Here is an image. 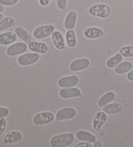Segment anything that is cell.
<instances>
[{"mask_svg": "<svg viewBox=\"0 0 133 147\" xmlns=\"http://www.w3.org/2000/svg\"><path fill=\"white\" fill-rule=\"evenodd\" d=\"M23 139L22 134L19 131L13 130L7 133L3 138V142L5 144H11L18 143Z\"/></svg>", "mask_w": 133, "mask_h": 147, "instance_id": "15", "label": "cell"}, {"mask_svg": "<svg viewBox=\"0 0 133 147\" xmlns=\"http://www.w3.org/2000/svg\"><path fill=\"white\" fill-rule=\"evenodd\" d=\"M54 31V25L51 24L43 25L35 28L33 32V34L36 39L41 40L46 38L52 36Z\"/></svg>", "mask_w": 133, "mask_h": 147, "instance_id": "5", "label": "cell"}, {"mask_svg": "<svg viewBox=\"0 0 133 147\" xmlns=\"http://www.w3.org/2000/svg\"><path fill=\"white\" fill-rule=\"evenodd\" d=\"M51 1L52 0H38V2L41 6L45 7L50 3Z\"/></svg>", "mask_w": 133, "mask_h": 147, "instance_id": "32", "label": "cell"}, {"mask_svg": "<svg viewBox=\"0 0 133 147\" xmlns=\"http://www.w3.org/2000/svg\"><path fill=\"white\" fill-rule=\"evenodd\" d=\"M28 49L31 51L42 55L48 52V45L42 42L31 41L28 44Z\"/></svg>", "mask_w": 133, "mask_h": 147, "instance_id": "13", "label": "cell"}, {"mask_svg": "<svg viewBox=\"0 0 133 147\" xmlns=\"http://www.w3.org/2000/svg\"><path fill=\"white\" fill-rule=\"evenodd\" d=\"M28 49V44L24 42L14 43L8 47L6 54L9 57H16L25 53Z\"/></svg>", "mask_w": 133, "mask_h": 147, "instance_id": "6", "label": "cell"}, {"mask_svg": "<svg viewBox=\"0 0 133 147\" xmlns=\"http://www.w3.org/2000/svg\"><path fill=\"white\" fill-rule=\"evenodd\" d=\"M127 78L128 80L130 81V82H133V69L130 71L129 73H127Z\"/></svg>", "mask_w": 133, "mask_h": 147, "instance_id": "33", "label": "cell"}, {"mask_svg": "<svg viewBox=\"0 0 133 147\" xmlns=\"http://www.w3.org/2000/svg\"><path fill=\"white\" fill-rule=\"evenodd\" d=\"M133 65L130 61H122L114 68V73L117 75H124L129 73L132 69Z\"/></svg>", "mask_w": 133, "mask_h": 147, "instance_id": "21", "label": "cell"}, {"mask_svg": "<svg viewBox=\"0 0 133 147\" xmlns=\"http://www.w3.org/2000/svg\"><path fill=\"white\" fill-rule=\"evenodd\" d=\"M4 11V6L0 4V12H3Z\"/></svg>", "mask_w": 133, "mask_h": 147, "instance_id": "35", "label": "cell"}, {"mask_svg": "<svg viewBox=\"0 0 133 147\" xmlns=\"http://www.w3.org/2000/svg\"><path fill=\"white\" fill-rule=\"evenodd\" d=\"M10 113L9 108L5 107H0V118L6 117Z\"/></svg>", "mask_w": 133, "mask_h": 147, "instance_id": "30", "label": "cell"}, {"mask_svg": "<svg viewBox=\"0 0 133 147\" xmlns=\"http://www.w3.org/2000/svg\"><path fill=\"white\" fill-rule=\"evenodd\" d=\"M119 53L124 58H133V45H127L122 47Z\"/></svg>", "mask_w": 133, "mask_h": 147, "instance_id": "26", "label": "cell"}, {"mask_svg": "<svg viewBox=\"0 0 133 147\" xmlns=\"http://www.w3.org/2000/svg\"><path fill=\"white\" fill-rule=\"evenodd\" d=\"M79 82V77L77 75L65 76L58 79L57 84L61 88L75 87Z\"/></svg>", "mask_w": 133, "mask_h": 147, "instance_id": "10", "label": "cell"}, {"mask_svg": "<svg viewBox=\"0 0 133 147\" xmlns=\"http://www.w3.org/2000/svg\"><path fill=\"white\" fill-rule=\"evenodd\" d=\"M75 141L73 133H64L53 136L50 144L52 147H67L70 146Z\"/></svg>", "mask_w": 133, "mask_h": 147, "instance_id": "1", "label": "cell"}, {"mask_svg": "<svg viewBox=\"0 0 133 147\" xmlns=\"http://www.w3.org/2000/svg\"><path fill=\"white\" fill-rule=\"evenodd\" d=\"M14 32L17 35L18 38H19L20 40L27 44L32 41V38L30 34L22 27H17L15 28Z\"/></svg>", "mask_w": 133, "mask_h": 147, "instance_id": "22", "label": "cell"}, {"mask_svg": "<svg viewBox=\"0 0 133 147\" xmlns=\"http://www.w3.org/2000/svg\"><path fill=\"white\" fill-rule=\"evenodd\" d=\"M111 10L110 7L104 3H98L91 6L88 9V13L90 15L99 18H107L111 14Z\"/></svg>", "mask_w": 133, "mask_h": 147, "instance_id": "2", "label": "cell"}, {"mask_svg": "<svg viewBox=\"0 0 133 147\" xmlns=\"http://www.w3.org/2000/svg\"><path fill=\"white\" fill-rule=\"evenodd\" d=\"M132 5H133V2H132Z\"/></svg>", "mask_w": 133, "mask_h": 147, "instance_id": "37", "label": "cell"}, {"mask_svg": "<svg viewBox=\"0 0 133 147\" xmlns=\"http://www.w3.org/2000/svg\"><path fill=\"white\" fill-rule=\"evenodd\" d=\"M40 58V54L37 53H24L18 58V64L21 66H29L38 62Z\"/></svg>", "mask_w": 133, "mask_h": 147, "instance_id": "4", "label": "cell"}, {"mask_svg": "<svg viewBox=\"0 0 133 147\" xmlns=\"http://www.w3.org/2000/svg\"><path fill=\"white\" fill-rule=\"evenodd\" d=\"M107 119H108L107 114L105 113L103 111H99L94 116L92 121V126L94 130L96 131H100L105 123L107 122Z\"/></svg>", "mask_w": 133, "mask_h": 147, "instance_id": "12", "label": "cell"}, {"mask_svg": "<svg viewBox=\"0 0 133 147\" xmlns=\"http://www.w3.org/2000/svg\"><path fill=\"white\" fill-rule=\"evenodd\" d=\"M93 144L92 143H88V142H84L81 141V143H79L74 145V147H92Z\"/></svg>", "mask_w": 133, "mask_h": 147, "instance_id": "31", "label": "cell"}, {"mask_svg": "<svg viewBox=\"0 0 133 147\" xmlns=\"http://www.w3.org/2000/svg\"><path fill=\"white\" fill-rule=\"evenodd\" d=\"M65 38L67 45L70 48L75 47L77 44V40L75 32L73 29L68 30L65 34Z\"/></svg>", "mask_w": 133, "mask_h": 147, "instance_id": "24", "label": "cell"}, {"mask_svg": "<svg viewBox=\"0 0 133 147\" xmlns=\"http://www.w3.org/2000/svg\"><path fill=\"white\" fill-rule=\"evenodd\" d=\"M7 125V122L5 117L0 118V136L3 135V134L5 131Z\"/></svg>", "mask_w": 133, "mask_h": 147, "instance_id": "28", "label": "cell"}, {"mask_svg": "<svg viewBox=\"0 0 133 147\" xmlns=\"http://www.w3.org/2000/svg\"><path fill=\"white\" fill-rule=\"evenodd\" d=\"M19 0H0V4L3 6H13L16 5Z\"/></svg>", "mask_w": 133, "mask_h": 147, "instance_id": "29", "label": "cell"}, {"mask_svg": "<svg viewBox=\"0 0 133 147\" xmlns=\"http://www.w3.org/2000/svg\"><path fill=\"white\" fill-rule=\"evenodd\" d=\"M77 110L72 107L63 108L58 110L55 115V119L57 121H62L72 119L77 115Z\"/></svg>", "mask_w": 133, "mask_h": 147, "instance_id": "7", "label": "cell"}, {"mask_svg": "<svg viewBox=\"0 0 133 147\" xmlns=\"http://www.w3.org/2000/svg\"><path fill=\"white\" fill-rule=\"evenodd\" d=\"M123 60H124V57L120 54V53H117L107 60L106 65L110 69H114L123 61Z\"/></svg>", "mask_w": 133, "mask_h": 147, "instance_id": "23", "label": "cell"}, {"mask_svg": "<svg viewBox=\"0 0 133 147\" xmlns=\"http://www.w3.org/2000/svg\"><path fill=\"white\" fill-rule=\"evenodd\" d=\"M85 38L90 40H96L101 38L105 36L103 30L99 27H91L86 28L83 32Z\"/></svg>", "mask_w": 133, "mask_h": 147, "instance_id": "11", "label": "cell"}, {"mask_svg": "<svg viewBox=\"0 0 133 147\" xmlns=\"http://www.w3.org/2000/svg\"><path fill=\"white\" fill-rule=\"evenodd\" d=\"M93 146L94 147H103V145L101 141H96L93 143Z\"/></svg>", "mask_w": 133, "mask_h": 147, "instance_id": "34", "label": "cell"}, {"mask_svg": "<svg viewBox=\"0 0 133 147\" xmlns=\"http://www.w3.org/2000/svg\"><path fill=\"white\" fill-rule=\"evenodd\" d=\"M68 0H56V5L60 11H64L67 6Z\"/></svg>", "mask_w": 133, "mask_h": 147, "instance_id": "27", "label": "cell"}, {"mask_svg": "<svg viewBox=\"0 0 133 147\" xmlns=\"http://www.w3.org/2000/svg\"><path fill=\"white\" fill-rule=\"evenodd\" d=\"M90 61L86 58H77L71 62L70 70L71 72L83 71L90 67Z\"/></svg>", "mask_w": 133, "mask_h": 147, "instance_id": "8", "label": "cell"}, {"mask_svg": "<svg viewBox=\"0 0 133 147\" xmlns=\"http://www.w3.org/2000/svg\"><path fill=\"white\" fill-rule=\"evenodd\" d=\"M102 109L107 115H116L121 112L124 106L118 102H111L109 105L105 106Z\"/></svg>", "mask_w": 133, "mask_h": 147, "instance_id": "19", "label": "cell"}, {"mask_svg": "<svg viewBox=\"0 0 133 147\" xmlns=\"http://www.w3.org/2000/svg\"><path fill=\"white\" fill-rule=\"evenodd\" d=\"M116 98V93L113 92H108L105 93L99 98L98 106L99 108H103L105 106L112 102Z\"/></svg>", "mask_w": 133, "mask_h": 147, "instance_id": "20", "label": "cell"}, {"mask_svg": "<svg viewBox=\"0 0 133 147\" xmlns=\"http://www.w3.org/2000/svg\"><path fill=\"white\" fill-rule=\"evenodd\" d=\"M16 25L14 18L11 17H5L0 21V31H3Z\"/></svg>", "mask_w": 133, "mask_h": 147, "instance_id": "25", "label": "cell"}, {"mask_svg": "<svg viewBox=\"0 0 133 147\" xmlns=\"http://www.w3.org/2000/svg\"><path fill=\"white\" fill-rule=\"evenodd\" d=\"M52 40L56 49L64 50L66 48L65 41L62 34L59 31H55L52 34Z\"/></svg>", "mask_w": 133, "mask_h": 147, "instance_id": "17", "label": "cell"}, {"mask_svg": "<svg viewBox=\"0 0 133 147\" xmlns=\"http://www.w3.org/2000/svg\"><path fill=\"white\" fill-rule=\"evenodd\" d=\"M77 21V12L75 11H71L66 14L64 26L66 30L73 29L75 27Z\"/></svg>", "mask_w": 133, "mask_h": 147, "instance_id": "14", "label": "cell"}, {"mask_svg": "<svg viewBox=\"0 0 133 147\" xmlns=\"http://www.w3.org/2000/svg\"><path fill=\"white\" fill-rule=\"evenodd\" d=\"M3 18H4V16H3V14L1 13V12H0V21H1V20L3 19Z\"/></svg>", "mask_w": 133, "mask_h": 147, "instance_id": "36", "label": "cell"}, {"mask_svg": "<svg viewBox=\"0 0 133 147\" xmlns=\"http://www.w3.org/2000/svg\"><path fill=\"white\" fill-rule=\"evenodd\" d=\"M55 119V115L51 111H42L33 117L32 123L37 126L45 125L53 122Z\"/></svg>", "mask_w": 133, "mask_h": 147, "instance_id": "3", "label": "cell"}, {"mask_svg": "<svg viewBox=\"0 0 133 147\" xmlns=\"http://www.w3.org/2000/svg\"><path fill=\"white\" fill-rule=\"evenodd\" d=\"M17 35L14 32H5L0 34V45L3 46L10 45L16 41Z\"/></svg>", "mask_w": 133, "mask_h": 147, "instance_id": "16", "label": "cell"}, {"mask_svg": "<svg viewBox=\"0 0 133 147\" xmlns=\"http://www.w3.org/2000/svg\"><path fill=\"white\" fill-rule=\"evenodd\" d=\"M76 138L80 141L88 142L90 143H94L97 141L96 136L90 131L80 130L77 131L75 134Z\"/></svg>", "mask_w": 133, "mask_h": 147, "instance_id": "18", "label": "cell"}, {"mask_svg": "<svg viewBox=\"0 0 133 147\" xmlns=\"http://www.w3.org/2000/svg\"><path fill=\"white\" fill-rule=\"evenodd\" d=\"M58 95L63 99H70L82 97V92L79 88L75 87L65 88H61L58 92Z\"/></svg>", "mask_w": 133, "mask_h": 147, "instance_id": "9", "label": "cell"}]
</instances>
